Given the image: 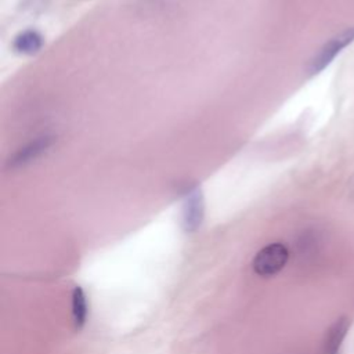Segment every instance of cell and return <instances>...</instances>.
I'll return each mask as SVG.
<instances>
[{"label":"cell","mask_w":354,"mask_h":354,"mask_svg":"<svg viewBox=\"0 0 354 354\" xmlns=\"http://www.w3.org/2000/svg\"><path fill=\"white\" fill-rule=\"evenodd\" d=\"M289 250L281 242H272L261 248L253 257L252 268L256 275L270 278L277 275L288 263Z\"/></svg>","instance_id":"obj_1"},{"label":"cell","mask_w":354,"mask_h":354,"mask_svg":"<svg viewBox=\"0 0 354 354\" xmlns=\"http://www.w3.org/2000/svg\"><path fill=\"white\" fill-rule=\"evenodd\" d=\"M353 41H354V28H347L340 33H337L336 36H333L311 58L308 64V72L311 75H315L324 71L336 58V55H339L343 51V48L350 46Z\"/></svg>","instance_id":"obj_2"},{"label":"cell","mask_w":354,"mask_h":354,"mask_svg":"<svg viewBox=\"0 0 354 354\" xmlns=\"http://www.w3.org/2000/svg\"><path fill=\"white\" fill-rule=\"evenodd\" d=\"M205 218V199L199 188H191L184 195L181 207V225L185 232H195Z\"/></svg>","instance_id":"obj_3"},{"label":"cell","mask_w":354,"mask_h":354,"mask_svg":"<svg viewBox=\"0 0 354 354\" xmlns=\"http://www.w3.org/2000/svg\"><path fill=\"white\" fill-rule=\"evenodd\" d=\"M51 145H53V137L41 136V137L30 141L25 147H22L19 151H17L8 163L11 167L24 166V165L37 159L39 156H41Z\"/></svg>","instance_id":"obj_4"},{"label":"cell","mask_w":354,"mask_h":354,"mask_svg":"<svg viewBox=\"0 0 354 354\" xmlns=\"http://www.w3.org/2000/svg\"><path fill=\"white\" fill-rule=\"evenodd\" d=\"M350 328V319L346 317L337 318L326 330L324 339V354H340V348L347 336Z\"/></svg>","instance_id":"obj_5"},{"label":"cell","mask_w":354,"mask_h":354,"mask_svg":"<svg viewBox=\"0 0 354 354\" xmlns=\"http://www.w3.org/2000/svg\"><path fill=\"white\" fill-rule=\"evenodd\" d=\"M43 36L37 30L26 29L15 36L12 47L19 54H35L43 47Z\"/></svg>","instance_id":"obj_6"},{"label":"cell","mask_w":354,"mask_h":354,"mask_svg":"<svg viewBox=\"0 0 354 354\" xmlns=\"http://www.w3.org/2000/svg\"><path fill=\"white\" fill-rule=\"evenodd\" d=\"M88 317L87 296L82 286H75L72 290V321L76 329H82Z\"/></svg>","instance_id":"obj_7"}]
</instances>
